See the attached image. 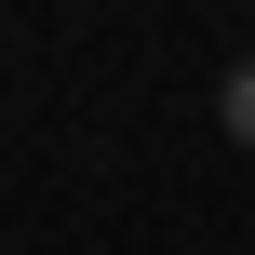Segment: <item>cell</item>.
Masks as SVG:
<instances>
[{
	"label": "cell",
	"instance_id": "6da1fadb",
	"mask_svg": "<svg viewBox=\"0 0 255 255\" xmlns=\"http://www.w3.org/2000/svg\"><path fill=\"white\" fill-rule=\"evenodd\" d=\"M215 121H229V148H255V54L229 67V81H215Z\"/></svg>",
	"mask_w": 255,
	"mask_h": 255
}]
</instances>
